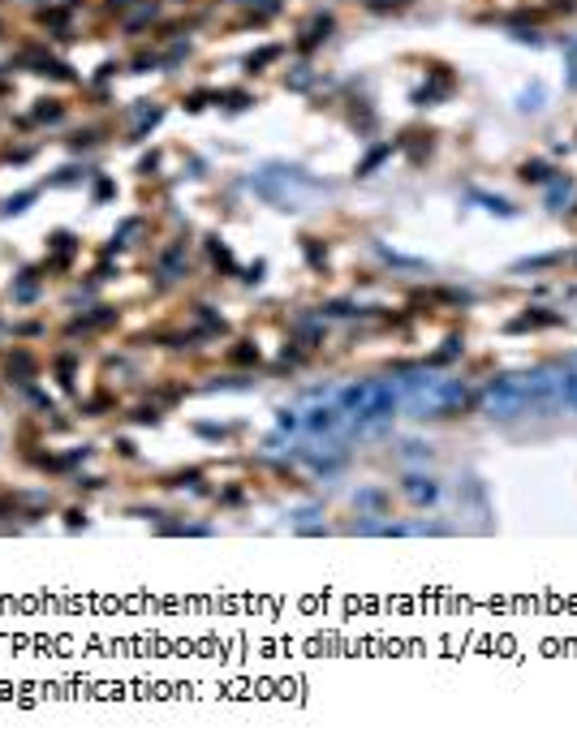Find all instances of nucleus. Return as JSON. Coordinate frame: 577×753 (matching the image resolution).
<instances>
[{
	"label": "nucleus",
	"instance_id": "obj_1",
	"mask_svg": "<svg viewBox=\"0 0 577 753\" xmlns=\"http://www.w3.org/2000/svg\"><path fill=\"white\" fill-rule=\"evenodd\" d=\"M397 392H401V401L414 418H453L470 401L462 379H444V375H431V370H410L397 384Z\"/></svg>",
	"mask_w": 577,
	"mask_h": 753
},
{
	"label": "nucleus",
	"instance_id": "obj_2",
	"mask_svg": "<svg viewBox=\"0 0 577 753\" xmlns=\"http://www.w3.org/2000/svg\"><path fill=\"white\" fill-rule=\"evenodd\" d=\"M341 409L358 431H375V427L392 422V413L401 409V392L388 379H358L341 392Z\"/></svg>",
	"mask_w": 577,
	"mask_h": 753
},
{
	"label": "nucleus",
	"instance_id": "obj_3",
	"mask_svg": "<svg viewBox=\"0 0 577 753\" xmlns=\"http://www.w3.org/2000/svg\"><path fill=\"white\" fill-rule=\"evenodd\" d=\"M565 409V366H534L525 370V413L552 418Z\"/></svg>",
	"mask_w": 577,
	"mask_h": 753
},
{
	"label": "nucleus",
	"instance_id": "obj_4",
	"mask_svg": "<svg viewBox=\"0 0 577 753\" xmlns=\"http://www.w3.org/2000/svg\"><path fill=\"white\" fill-rule=\"evenodd\" d=\"M482 413H487L491 422H513V418H522L525 413V370L491 379L487 392H482Z\"/></svg>",
	"mask_w": 577,
	"mask_h": 753
},
{
	"label": "nucleus",
	"instance_id": "obj_5",
	"mask_svg": "<svg viewBox=\"0 0 577 753\" xmlns=\"http://www.w3.org/2000/svg\"><path fill=\"white\" fill-rule=\"evenodd\" d=\"M345 422H349V418H345L341 405H315V409L307 413V427H311L315 435H336Z\"/></svg>",
	"mask_w": 577,
	"mask_h": 753
},
{
	"label": "nucleus",
	"instance_id": "obj_6",
	"mask_svg": "<svg viewBox=\"0 0 577 753\" xmlns=\"http://www.w3.org/2000/svg\"><path fill=\"white\" fill-rule=\"evenodd\" d=\"M406 496L414 503H435L440 500V487H435L431 478H422V474H410V478H406Z\"/></svg>",
	"mask_w": 577,
	"mask_h": 753
},
{
	"label": "nucleus",
	"instance_id": "obj_7",
	"mask_svg": "<svg viewBox=\"0 0 577 753\" xmlns=\"http://www.w3.org/2000/svg\"><path fill=\"white\" fill-rule=\"evenodd\" d=\"M565 405L577 413V366L574 370H565Z\"/></svg>",
	"mask_w": 577,
	"mask_h": 753
}]
</instances>
